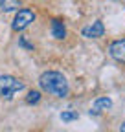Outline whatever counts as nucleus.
I'll return each mask as SVG.
<instances>
[{"label":"nucleus","mask_w":125,"mask_h":132,"mask_svg":"<svg viewBox=\"0 0 125 132\" xmlns=\"http://www.w3.org/2000/svg\"><path fill=\"white\" fill-rule=\"evenodd\" d=\"M39 86H41L42 92L50 94V95H55V97H61V99L70 94V85H68L66 77L61 72H55V70H48V72L41 73Z\"/></svg>","instance_id":"nucleus-1"},{"label":"nucleus","mask_w":125,"mask_h":132,"mask_svg":"<svg viewBox=\"0 0 125 132\" xmlns=\"http://www.w3.org/2000/svg\"><path fill=\"white\" fill-rule=\"evenodd\" d=\"M24 90V82L13 75H0V97L13 99V95Z\"/></svg>","instance_id":"nucleus-2"},{"label":"nucleus","mask_w":125,"mask_h":132,"mask_svg":"<svg viewBox=\"0 0 125 132\" xmlns=\"http://www.w3.org/2000/svg\"><path fill=\"white\" fill-rule=\"evenodd\" d=\"M33 20H35V13L31 11V9H19L17 15H15V19H13L11 28H13V31H22V29H26Z\"/></svg>","instance_id":"nucleus-3"},{"label":"nucleus","mask_w":125,"mask_h":132,"mask_svg":"<svg viewBox=\"0 0 125 132\" xmlns=\"http://www.w3.org/2000/svg\"><path fill=\"white\" fill-rule=\"evenodd\" d=\"M81 35L87 37V39H99L105 35V26L101 20H96V22H92L90 26H85L81 29Z\"/></svg>","instance_id":"nucleus-4"},{"label":"nucleus","mask_w":125,"mask_h":132,"mask_svg":"<svg viewBox=\"0 0 125 132\" xmlns=\"http://www.w3.org/2000/svg\"><path fill=\"white\" fill-rule=\"evenodd\" d=\"M108 53L111 57L118 62H125V39H120V40H114L108 46Z\"/></svg>","instance_id":"nucleus-5"},{"label":"nucleus","mask_w":125,"mask_h":132,"mask_svg":"<svg viewBox=\"0 0 125 132\" xmlns=\"http://www.w3.org/2000/svg\"><path fill=\"white\" fill-rule=\"evenodd\" d=\"M111 106H112V99L111 97H98L96 101H94L92 108H90V116H98V114H101L103 110L111 108Z\"/></svg>","instance_id":"nucleus-6"},{"label":"nucleus","mask_w":125,"mask_h":132,"mask_svg":"<svg viewBox=\"0 0 125 132\" xmlns=\"http://www.w3.org/2000/svg\"><path fill=\"white\" fill-rule=\"evenodd\" d=\"M52 37L57 39V40H62L66 37V28L62 24V20H59V19L52 20Z\"/></svg>","instance_id":"nucleus-7"},{"label":"nucleus","mask_w":125,"mask_h":132,"mask_svg":"<svg viewBox=\"0 0 125 132\" xmlns=\"http://www.w3.org/2000/svg\"><path fill=\"white\" fill-rule=\"evenodd\" d=\"M20 7V0H0V11L9 13Z\"/></svg>","instance_id":"nucleus-8"},{"label":"nucleus","mask_w":125,"mask_h":132,"mask_svg":"<svg viewBox=\"0 0 125 132\" xmlns=\"http://www.w3.org/2000/svg\"><path fill=\"white\" fill-rule=\"evenodd\" d=\"M39 101H41V92H37V90H31L28 94V97H26V103L28 105H37Z\"/></svg>","instance_id":"nucleus-9"},{"label":"nucleus","mask_w":125,"mask_h":132,"mask_svg":"<svg viewBox=\"0 0 125 132\" xmlns=\"http://www.w3.org/2000/svg\"><path fill=\"white\" fill-rule=\"evenodd\" d=\"M61 119L62 121H74V119H77V112H62L61 114Z\"/></svg>","instance_id":"nucleus-10"},{"label":"nucleus","mask_w":125,"mask_h":132,"mask_svg":"<svg viewBox=\"0 0 125 132\" xmlns=\"http://www.w3.org/2000/svg\"><path fill=\"white\" fill-rule=\"evenodd\" d=\"M19 42H20V46H24V48H28V50H33V44H29L24 37H20V39H19Z\"/></svg>","instance_id":"nucleus-11"},{"label":"nucleus","mask_w":125,"mask_h":132,"mask_svg":"<svg viewBox=\"0 0 125 132\" xmlns=\"http://www.w3.org/2000/svg\"><path fill=\"white\" fill-rule=\"evenodd\" d=\"M120 132H125V121L121 123V127H120Z\"/></svg>","instance_id":"nucleus-12"}]
</instances>
